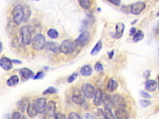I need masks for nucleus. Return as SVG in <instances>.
<instances>
[{
    "label": "nucleus",
    "mask_w": 159,
    "mask_h": 119,
    "mask_svg": "<svg viewBox=\"0 0 159 119\" xmlns=\"http://www.w3.org/2000/svg\"><path fill=\"white\" fill-rule=\"evenodd\" d=\"M105 119H115L114 116L112 112L111 109L105 107Z\"/></svg>",
    "instance_id": "nucleus-28"
},
{
    "label": "nucleus",
    "mask_w": 159,
    "mask_h": 119,
    "mask_svg": "<svg viewBox=\"0 0 159 119\" xmlns=\"http://www.w3.org/2000/svg\"><path fill=\"white\" fill-rule=\"evenodd\" d=\"M146 8V4L143 1H139L131 5L130 12L135 15H138Z\"/></svg>",
    "instance_id": "nucleus-10"
},
{
    "label": "nucleus",
    "mask_w": 159,
    "mask_h": 119,
    "mask_svg": "<svg viewBox=\"0 0 159 119\" xmlns=\"http://www.w3.org/2000/svg\"><path fill=\"white\" fill-rule=\"evenodd\" d=\"M81 92L85 97L88 99H92L95 94V88L90 83H85L81 87Z\"/></svg>",
    "instance_id": "nucleus-6"
},
{
    "label": "nucleus",
    "mask_w": 159,
    "mask_h": 119,
    "mask_svg": "<svg viewBox=\"0 0 159 119\" xmlns=\"http://www.w3.org/2000/svg\"><path fill=\"white\" fill-rule=\"evenodd\" d=\"M20 34L21 36L22 44L24 45H28L31 44V28L30 26L26 25L20 29Z\"/></svg>",
    "instance_id": "nucleus-2"
},
{
    "label": "nucleus",
    "mask_w": 159,
    "mask_h": 119,
    "mask_svg": "<svg viewBox=\"0 0 159 119\" xmlns=\"http://www.w3.org/2000/svg\"><path fill=\"white\" fill-rule=\"evenodd\" d=\"M102 102L106 107H108L111 109L114 107L112 97L106 93H103L102 94Z\"/></svg>",
    "instance_id": "nucleus-14"
},
{
    "label": "nucleus",
    "mask_w": 159,
    "mask_h": 119,
    "mask_svg": "<svg viewBox=\"0 0 159 119\" xmlns=\"http://www.w3.org/2000/svg\"><path fill=\"white\" fill-rule=\"evenodd\" d=\"M55 119H66L65 114L62 113H57L55 114Z\"/></svg>",
    "instance_id": "nucleus-37"
},
{
    "label": "nucleus",
    "mask_w": 159,
    "mask_h": 119,
    "mask_svg": "<svg viewBox=\"0 0 159 119\" xmlns=\"http://www.w3.org/2000/svg\"><path fill=\"white\" fill-rule=\"evenodd\" d=\"M113 102L114 106H116L118 108H125L126 107V101L125 98L121 94H115L112 97Z\"/></svg>",
    "instance_id": "nucleus-8"
},
{
    "label": "nucleus",
    "mask_w": 159,
    "mask_h": 119,
    "mask_svg": "<svg viewBox=\"0 0 159 119\" xmlns=\"http://www.w3.org/2000/svg\"><path fill=\"white\" fill-rule=\"evenodd\" d=\"M72 101L77 105H82L85 101V97L78 88H75L72 93Z\"/></svg>",
    "instance_id": "nucleus-5"
},
{
    "label": "nucleus",
    "mask_w": 159,
    "mask_h": 119,
    "mask_svg": "<svg viewBox=\"0 0 159 119\" xmlns=\"http://www.w3.org/2000/svg\"><path fill=\"white\" fill-rule=\"evenodd\" d=\"M157 88V83L155 80H148L145 83V88L149 92H153Z\"/></svg>",
    "instance_id": "nucleus-18"
},
{
    "label": "nucleus",
    "mask_w": 159,
    "mask_h": 119,
    "mask_svg": "<svg viewBox=\"0 0 159 119\" xmlns=\"http://www.w3.org/2000/svg\"><path fill=\"white\" fill-rule=\"evenodd\" d=\"M158 53H159V49H158Z\"/></svg>",
    "instance_id": "nucleus-52"
},
{
    "label": "nucleus",
    "mask_w": 159,
    "mask_h": 119,
    "mask_svg": "<svg viewBox=\"0 0 159 119\" xmlns=\"http://www.w3.org/2000/svg\"><path fill=\"white\" fill-rule=\"evenodd\" d=\"M136 29L135 27H132L130 30V32H129V36H133V35H134L136 33Z\"/></svg>",
    "instance_id": "nucleus-43"
},
{
    "label": "nucleus",
    "mask_w": 159,
    "mask_h": 119,
    "mask_svg": "<svg viewBox=\"0 0 159 119\" xmlns=\"http://www.w3.org/2000/svg\"><path fill=\"white\" fill-rule=\"evenodd\" d=\"M137 22V19H135V20H133V22H131V24H132V25H134V24H135Z\"/></svg>",
    "instance_id": "nucleus-47"
},
{
    "label": "nucleus",
    "mask_w": 159,
    "mask_h": 119,
    "mask_svg": "<svg viewBox=\"0 0 159 119\" xmlns=\"http://www.w3.org/2000/svg\"><path fill=\"white\" fill-rule=\"evenodd\" d=\"M114 50H112V51H111L110 52L108 53V57H109V59H112L113 58V56H114Z\"/></svg>",
    "instance_id": "nucleus-44"
},
{
    "label": "nucleus",
    "mask_w": 159,
    "mask_h": 119,
    "mask_svg": "<svg viewBox=\"0 0 159 119\" xmlns=\"http://www.w3.org/2000/svg\"><path fill=\"white\" fill-rule=\"evenodd\" d=\"M47 35L50 38L55 39L59 37V33L55 29H50L47 31Z\"/></svg>",
    "instance_id": "nucleus-29"
},
{
    "label": "nucleus",
    "mask_w": 159,
    "mask_h": 119,
    "mask_svg": "<svg viewBox=\"0 0 159 119\" xmlns=\"http://www.w3.org/2000/svg\"><path fill=\"white\" fill-rule=\"evenodd\" d=\"M107 1L117 6H119L121 4V0H107Z\"/></svg>",
    "instance_id": "nucleus-39"
},
{
    "label": "nucleus",
    "mask_w": 159,
    "mask_h": 119,
    "mask_svg": "<svg viewBox=\"0 0 159 119\" xmlns=\"http://www.w3.org/2000/svg\"><path fill=\"white\" fill-rule=\"evenodd\" d=\"M19 74L23 80H27L31 78H33L35 74L34 72L27 68H23L19 70Z\"/></svg>",
    "instance_id": "nucleus-12"
},
{
    "label": "nucleus",
    "mask_w": 159,
    "mask_h": 119,
    "mask_svg": "<svg viewBox=\"0 0 159 119\" xmlns=\"http://www.w3.org/2000/svg\"><path fill=\"white\" fill-rule=\"evenodd\" d=\"M29 101L27 100V99H24L21 100L18 102V106L19 109L21 110L23 112H25V110H27V107H28V106H29Z\"/></svg>",
    "instance_id": "nucleus-23"
},
{
    "label": "nucleus",
    "mask_w": 159,
    "mask_h": 119,
    "mask_svg": "<svg viewBox=\"0 0 159 119\" xmlns=\"http://www.w3.org/2000/svg\"><path fill=\"white\" fill-rule=\"evenodd\" d=\"M21 119H26V117L25 116H23V117L21 118Z\"/></svg>",
    "instance_id": "nucleus-49"
},
{
    "label": "nucleus",
    "mask_w": 159,
    "mask_h": 119,
    "mask_svg": "<svg viewBox=\"0 0 159 119\" xmlns=\"http://www.w3.org/2000/svg\"><path fill=\"white\" fill-rule=\"evenodd\" d=\"M102 47H103L102 42H101V40H99L98 42L96 43V44L95 45L94 48L92 49V50L91 51V55H95L96 54H98L100 52V50H101Z\"/></svg>",
    "instance_id": "nucleus-27"
},
{
    "label": "nucleus",
    "mask_w": 159,
    "mask_h": 119,
    "mask_svg": "<svg viewBox=\"0 0 159 119\" xmlns=\"http://www.w3.org/2000/svg\"><path fill=\"white\" fill-rule=\"evenodd\" d=\"M26 110H27V114H28V115L32 118H34L35 117H36L37 114H38L37 110H36L35 107H34V106L33 103L32 104L29 103V106H28V107H27V109Z\"/></svg>",
    "instance_id": "nucleus-22"
},
{
    "label": "nucleus",
    "mask_w": 159,
    "mask_h": 119,
    "mask_svg": "<svg viewBox=\"0 0 159 119\" xmlns=\"http://www.w3.org/2000/svg\"><path fill=\"white\" fill-rule=\"evenodd\" d=\"M95 69L96 72H101L102 71H103V66L102 65V64L100 62H97L96 63V64L95 65Z\"/></svg>",
    "instance_id": "nucleus-32"
},
{
    "label": "nucleus",
    "mask_w": 159,
    "mask_h": 119,
    "mask_svg": "<svg viewBox=\"0 0 159 119\" xmlns=\"http://www.w3.org/2000/svg\"><path fill=\"white\" fill-rule=\"evenodd\" d=\"M158 89H159V76H158Z\"/></svg>",
    "instance_id": "nucleus-50"
},
{
    "label": "nucleus",
    "mask_w": 159,
    "mask_h": 119,
    "mask_svg": "<svg viewBox=\"0 0 159 119\" xmlns=\"http://www.w3.org/2000/svg\"><path fill=\"white\" fill-rule=\"evenodd\" d=\"M13 20L16 25H19L24 18V9L21 4H18L12 10Z\"/></svg>",
    "instance_id": "nucleus-3"
},
{
    "label": "nucleus",
    "mask_w": 159,
    "mask_h": 119,
    "mask_svg": "<svg viewBox=\"0 0 159 119\" xmlns=\"http://www.w3.org/2000/svg\"><path fill=\"white\" fill-rule=\"evenodd\" d=\"M78 1L82 8L85 9H89L91 8L92 5V0H78Z\"/></svg>",
    "instance_id": "nucleus-24"
},
{
    "label": "nucleus",
    "mask_w": 159,
    "mask_h": 119,
    "mask_svg": "<svg viewBox=\"0 0 159 119\" xmlns=\"http://www.w3.org/2000/svg\"><path fill=\"white\" fill-rule=\"evenodd\" d=\"M150 73H151V71L150 70H147L143 74V76H144V78L146 79V80H148V78L150 77Z\"/></svg>",
    "instance_id": "nucleus-42"
},
{
    "label": "nucleus",
    "mask_w": 159,
    "mask_h": 119,
    "mask_svg": "<svg viewBox=\"0 0 159 119\" xmlns=\"http://www.w3.org/2000/svg\"><path fill=\"white\" fill-rule=\"evenodd\" d=\"M116 119H117V118H116Z\"/></svg>",
    "instance_id": "nucleus-53"
},
{
    "label": "nucleus",
    "mask_w": 159,
    "mask_h": 119,
    "mask_svg": "<svg viewBox=\"0 0 159 119\" xmlns=\"http://www.w3.org/2000/svg\"><path fill=\"white\" fill-rule=\"evenodd\" d=\"M57 93V90L53 87H49V88H47L45 89L44 91L43 92L44 95H47V94H55Z\"/></svg>",
    "instance_id": "nucleus-30"
},
{
    "label": "nucleus",
    "mask_w": 159,
    "mask_h": 119,
    "mask_svg": "<svg viewBox=\"0 0 159 119\" xmlns=\"http://www.w3.org/2000/svg\"><path fill=\"white\" fill-rule=\"evenodd\" d=\"M3 50V44L1 43V42H0V53H1L2 51Z\"/></svg>",
    "instance_id": "nucleus-46"
},
{
    "label": "nucleus",
    "mask_w": 159,
    "mask_h": 119,
    "mask_svg": "<svg viewBox=\"0 0 159 119\" xmlns=\"http://www.w3.org/2000/svg\"><path fill=\"white\" fill-rule=\"evenodd\" d=\"M36 1H39V0H36Z\"/></svg>",
    "instance_id": "nucleus-51"
},
{
    "label": "nucleus",
    "mask_w": 159,
    "mask_h": 119,
    "mask_svg": "<svg viewBox=\"0 0 159 119\" xmlns=\"http://www.w3.org/2000/svg\"><path fill=\"white\" fill-rule=\"evenodd\" d=\"M12 63H15V64H20L22 63L21 61L18 60H12Z\"/></svg>",
    "instance_id": "nucleus-45"
},
{
    "label": "nucleus",
    "mask_w": 159,
    "mask_h": 119,
    "mask_svg": "<svg viewBox=\"0 0 159 119\" xmlns=\"http://www.w3.org/2000/svg\"><path fill=\"white\" fill-rule=\"evenodd\" d=\"M102 91L98 89L96 91L94 97V104L96 106H100L102 102Z\"/></svg>",
    "instance_id": "nucleus-19"
},
{
    "label": "nucleus",
    "mask_w": 159,
    "mask_h": 119,
    "mask_svg": "<svg viewBox=\"0 0 159 119\" xmlns=\"http://www.w3.org/2000/svg\"><path fill=\"white\" fill-rule=\"evenodd\" d=\"M56 109V103L52 101H49L46 105V108L45 110V114L49 117H53L55 114Z\"/></svg>",
    "instance_id": "nucleus-11"
},
{
    "label": "nucleus",
    "mask_w": 159,
    "mask_h": 119,
    "mask_svg": "<svg viewBox=\"0 0 159 119\" xmlns=\"http://www.w3.org/2000/svg\"><path fill=\"white\" fill-rule=\"evenodd\" d=\"M68 119H81L79 114L76 112H71L69 114Z\"/></svg>",
    "instance_id": "nucleus-35"
},
{
    "label": "nucleus",
    "mask_w": 159,
    "mask_h": 119,
    "mask_svg": "<svg viewBox=\"0 0 159 119\" xmlns=\"http://www.w3.org/2000/svg\"><path fill=\"white\" fill-rule=\"evenodd\" d=\"M96 115L100 119H105V112L101 109H98L96 110Z\"/></svg>",
    "instance_id": "nucleus-33"
},
{
    "label": "nucleus",
    "mask_w": 159,
    "mask_h": 119,
    "mask_svg": "<svg viewBox=\"0 0 159 119\" xmlns=\"http://www.w3.org/2000/svg\"><path fill=\"white\" fill-rule=\"evenodd\" d=\"M21 114L18 112H15L12 115V119H21Z\"/></svg>",
    "instance_id": "nucleus-38"
},
{
    "label": "nucleus",
    "mask_w": 159,
    "mask_h": 119,
    "mask_svg": "<svg viewBox=\"0 0 159 119\" xmlns=\"http://www.w3.org/2000/svg\"><path fill=\"white\" fill-rule=\"evenodd\" d=\"M0 66L5 71H10L12 68V61L7 57H2L0 59Z\"/></svg>",
    "instance_id": "nucleus-13"
},
{
    "label": "nucleus",
    "mask_w": 159,
    "mask_h": 119,
    "mask_svg": "<svg viewBox=\"0 0 159 119\" xmlns=\"http://www.w3.org/2000/svg\"><path fill=\"white\" fill-rule=\"evenodd\" d=\"M80 73L84 76H89L93 73V69L89 65H86L81 68Z\"/></svg>",
    "instance_id": "nucleus-21"
},
{
    "label": "nucleus",
    "mask_w": 159,
    "mask_h": 119,
    "mask_svg": "<svg viewBox=\"0 0 159 119\" xmlns=\"http://www.w3.org/2000/svg\"><path fill=\"white\" fill-rule=\"evenodd\" d=\"M32 47L36 50H41L46 45V40L44 35L38 34L32 40Z\"/></svg>",
    "instance_id": "nucleus-4"
},
{
    "label": "nucleus",
    "mask_w": 159,
    "mask_h": 119,
    "mask_svg": "<svg viewBox=\"0 0 159 119\" xmlns=\"http://www.w3.org/2000/svg\"><path fill=\"white\" fill-rule=\"evenodd\" d=\"M19 81V78L18 75H13L7 80L6 84L10 87L15 86L17 85Z\"/></svg>",
    "instance_id": "nucleus-20"
},
{
    "label": "nucleus",
    "mask_w": 159,
    "mask_h": 119,
    "mask_svg": "<svg viewBox=\"0 0 159 119\" xmlns=\"http://www.w3.org/2000/svg\"><path fill=\"white\" fill-rule=\"evenodd\" d=\"M140 102H141V106L144 107H148L150 104V102L149 100H142L140 101Z\"/></svg>",
    "instance_id": "nucleus-36"
},
{
    "label": "nucleus",
    "mask_w": 159,
    "mask_h": 119,
    "mask_svg": "<svg viewBox=\"0 0 159 119\" xmlns=\"http://www.w3.org/2000/svg\"><path fill=\"white\" fill-rule=\"evenodd\" d=\"M125 26L123 23H118L116 25V31L113 35V37L115 39H120L124 34Z\"/></svg>",
    "instance_id": "nucleus-15"
},
{
    "label": "nucleus",
    "mask_w": 159,
    "mask_h": 119,
    "mask_svg": "<svg viewBox=\"0 0 159 119\" xmlns=\"http://www.w3.org/2000/svg\"><path fill=\"white\" fill-rule=\"evenodd\" d=\"M77 77H78V73H74L68 77L67 81L69 83H72V82H73L76 80V78H77Z\"/></svg>",
    "instance_id": "nucleus-34"
},
{
    "label": "nucleus",
    "mask_w": 159,
    "mask_h": 119,
    "mask_svg": "<svg viewBox=\"0 0 159 119\" xmlns=\"http://www.w3.org/2000/svg\"><path fill=\"white\" fill-rule=\"evenodd\" d=\"M45 46L48 50L52 52L55 54H57L60 52V45L57 42H48Z\"/></svg>",
    "instance_id": "nucleus-17"
},
{
    "label": "nucleus",
    "mask_w": 159,
    "mask_h": 119,
    "mask_svg": "<svg viewBox=\"0 0 159 119\" xmlns=\"http://www.w3.org/2000/svg\"><path fill=\"white\" fill-rule=\"evenodd\" d=\"M45 76V73L42 71L39 72L34 77V80H40L44 78V77Z\"/></svg>",
    "instance_id": "nucleus-31"
},
{
    "label": "nucleus",
    "mask_w": 159,
    "mask_h": 119,
    "mask_svg": "<svg viewBox=\"0 0 159 119\" xmlns=\"http://www.w3.org/2000/svg\"><path fill=\"white\" fill-rule=\"evenodd\" d=\"M157 17H159V11H158V12H157Z\"/></svg>",
    "instance_id": "nucleus-48"
},
{
    "label": "nucleus",
    "mask_w": 159,
    "mask_h": 119,
    "mask_svg": "<svg viewBox=\"0 0 159 119\" xmlns=\"http://www.w3.org/2000/svg\"><path fill=\"white\" fill-rule=\"evenodd\" d=\"M141 96L144 98H146V99H149V98H151L152 97L149 94L145 91H143L141 92Z\"/></svg>",
    "instance_id": "nucleus-40"
},
{
    "label": "nucleus",
    "mask_w": 159,
    "mask_h": 119,
    "mask_svg": "<svg viewBox=\"0 0 159 119\" xmlns=\"http://www.w3.org/2000/svg\"><path fill=\"white\" fill-rule=\"evenodd\" d=\"M33 104L34 107H35L36 110H37V113L42 114L45 110L47 101L44 97H40L34 101Z\"/></svg>",
    "instance_id": "nucleus-7"
},
{
    "label": "nucleus",
    "mask_w": 159,
    "mask_h": 119,
    "mask_svg": "<svg viewBox=\"0 0 159 119\" xmlns=\"http://www.w3.org/2000/svg\"><path fill=\"white\" fill-rule=\"evenodd\" d=\"M144 38V34L141 30H139L136 32V33L134 35L133 37V42H138L141 41Z\"/></svg>",
    "instance_id": "nucleus-26"
},
{
    "label": "nucleus",
    "mask_w": 159,
    "mask_h": 119,
    "mask_svg": "<svg viewBox=\"0 0 159 119\" xmlns=\"http://www.w3.org/2000/svg\"><path fill=\"white\" fill-rule=\"evenodd\" d=\"M89 38H90L89 33L87 31H84L80 35L79 37L75 40V42L77 44V46L83 47L88 42Z\"/></svg>",
    "instance_id": "nucleus-9"
},
{
    "label": "nucleus",
    "mask_w": 159,
    "mask_h": 119,
    "mask_svg": "<svg viewBox=\"0 0 159 119\" xmlns=\"http://www.w3.org/2000/svg\"><path fill=\"white\" fill-rule=\"evenodd\" d=\"M82 119H95V118L93 115H91L90 114H89V113H86V114H84Z\"/></svg>",
    "instance_id": "nucleus-41"
},
{
    "label": "nucleus",
    "mask_w": 159,
    "mask_h": 119,
    "mask_svg": "<svg viewBox=\"0 0 159 119\" xmlns=\"http://www.w3.org/2000/svg\"><path fill=\"white\" fill-rule=\"evenodd\" d=\"M115 117L117 119H129V115L124 108H118L115 110Z\"/></svg>",
    "instance_id": "nucleus-16"
},
{
    "label": "nucleus",
    "mask_w": 159,
    "mask_h": 119,
    "mask_svg": "<svg viewBox=\"0 0 159 119\" xmlns=\"http://www.w3.org/2000/svg\"><path fill=\"white\" fill-rule=\"evenodd\" d=\"M117 87H118V84L117 82L113 79H110L108 81V85H107V88L111 92H113L114 91H115Z\"/></svg>",
    "instance_id": "nucleus-25"
},
{
    "label": "nucleus",
    "mask_w": 159,
    "mask_h": 119,
    "mask_svg": "<svg viewBox=\"0 0 159 119\" xmlns=\"http://www.w3.org/2000/svg\"><path fill=\"white\" fill-rule=\"evenodd\" d=\"M77 47V44L75 41L66 39L62 42L60 45V52L64 54H69L73 52Z\"/></svg>",
    "instance_id": "nucleus-1"
}]
</instances>
